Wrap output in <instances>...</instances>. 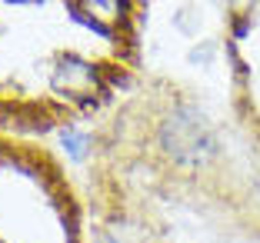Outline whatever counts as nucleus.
<instances>
[{
  "label": "nucleus",
  "instance_id": "f03ea898",
  "mask_svg": "<svg viewBox=\"0 0 260 243\" xmlns=\"http://www.w3.org/2000/svg\"><path fill=\"white\" fill-rule=\"evenodd\" d=\"M54 87L67 97H93L97 93V74H93V67L70 57V60H60V67L54 74Z\"/></svg>",
  "mask_w": 260,
  "mask_h": 243
},
{
  "label": "nucleus",
  "instance_id": "7ed1b4c3",
  "mask_svg": "<svg viewBox=\"0 0 260 243\" xmlns=\"http://www.w3.org/2000/svg\"><path fill=\"white\" fill-rule=\"evenodd\" d=\"M80 7L100 23H114L123 14V0H80Z\"/></svg>",
  "mask_w": 260,
  "mask_h": 243
},
{
  "label": "nucleus",
  "instance_id": "f257e3e1",
  "mask_svg": "<svg viewBox=\"0 0 260 243\" xmlns=\"http://www.w3.org/2000/svg\"><path fill=\"white\" fill-rule=\"evenodd\" d=\"M164 140H167L170 153L180 157V160H200V157H204V150H210V140H207L204 127H200L197 120L184 123L180 117H174V120L167 123Z\"/></svg>",
  "mask_w": 260,
  "mask_h": 243
},
{
  "label": "nucleus",
  "instance_id": "20e7f679",
  "mask_svg": "<svg viewBox=\"0 0 260 243\" xmlns=\"http://www.w3.org/2000/svg\"><path fill=\"white\" fill-rule=\"evenodd\" d=\"M63 144H67V147H70V153H77V157L84 153V140L77 137V133H63Z\"/></svg>",
  "mask_w": 260,
  "mask_h": 243
}]
</instances>
